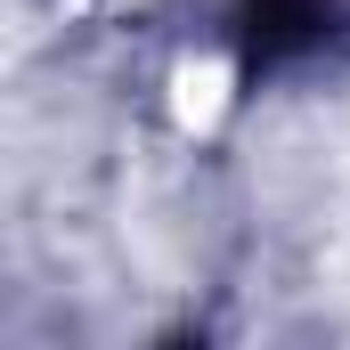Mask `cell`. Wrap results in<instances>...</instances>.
Listing matches in <instances>:
<instances>
[{"instance_id": "6da1fadb", "label": "cell", "mask_w": 350, "mask_h": 350, "mask_svg": "<svg viewBox=\"0 0 350 350\" xmlns=\"http://www.w3.org/2000/svg\"><path fill=\"white\" fill-rule=\"evenodd\" d=\"M245 98H253V57L228 33L172 41V57L155 74V114H163V131H172L179 147H220L245 122Z\"/></svg>"}]
</instances>
